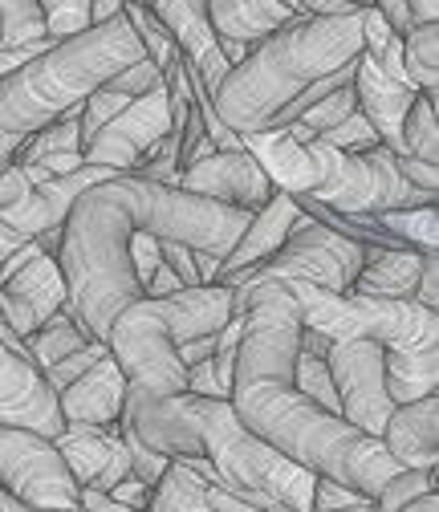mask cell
I'll return each mask as SVG.
<instances>
[{"label": "cell", "instance_id": "cell-1", "mask_svg": "<svg viewBox=\"0 0 439 512\" xmlns=\"http://www.w3.org/2000/svg\"><path fill=\"white\" fill-rule=\"evenodd\" d=\"M248 220L253 212L244 208L192 196V191L147 179L139 171H114L90 183L61 224L57 265L66 277V305L90 338L106 342L114 317L147 297L131 269L135 232H151L224 261Z\"/></svg>", "mask_w": 439, "mask_h": 512}, {"label": "cell", "instance_id": "cell-2", "mask_svg": "<svg viewBox=\"0 0 439 512\" xmlns=\"http://www.w3.org/2000/svg\"><path fill=\"white\" fill-rule=\"evenodd\" d=\"M236 313H244V330L228 387L232 415L285 460L374 500L399 464L387 456L383 439L358 431L293 387V358L301 342L293 293L281 281L236 289Z\"/></svg>", "mask_w": 439, "mask_h": 512}, {"label": "cell", "instance_id": "cell-3", "mask_svg": "<svg viewBox=\"0 0 439 512\" xmlns=\"http://www.w3.org/2000/svg\"><path fill=\"white\" fill-rule=\"evenodd\" d=\"M362 53V9L313 17L301 13L261 37L220 78L208 106L236 135L269 131V122L313 82L350 66Z\"/></svg>", "mask_w": 439, "mask_h": 512}, {"label": "cell", "instance_id": "cell-4", "mask_svg": "<svg viewBox=\"0 0 439 512\" xmlns=\"http://www.w3.org/2000/svg\"><path fill=\"white\" fill-rule=\"evenodd\" d=\"M147 57L127 13L102 25H90L78 37L53 41L25 66L0 74V175L17 159V151L41 135L49 122L82 106L106 78Z\"/></svg>", "mask_w": 439, "mask_h": 512}, {"label": "cell", "instance_id": "cell-5", "mask_svg": "<svg viewBox=\"0 0 439 512\" xmlns=\"http://www.w3.org/2000/svg\"><path fill=\"white\" fill-rule=\"evenodd\" d=\"M301 313L305 330H318L330 342L370 338L387 358V395L391 403H411L439 391V309L387 297L330 293L309 281H281Z\"/></svg>", "mask_w": 439, "mask_h": 512}, {"label": "cell", "instance_id": "cell-6", "mask_svg": "<svg viewBox=\"0 0 439 512\" xmlns=\"http://www.w3.org/2000/svg\"><path fill=\"white\" fill-rule=\"evenodd\" d=\"M187 407H192L204 456L216 468L220 484H228L232 492H240L265 512H309L313 480H318L309 468L285 460L277 447L257 439L232 415L228 399L187 395Z\"/></svg>", "mask_w": 439, "mask_h": 512}, {"label": "cell", "instance_id": "cell-7", "mask_svg": "<svg viewBox=\"0 0 439 512\" xmlns=\"http://www.w3.org/2000/svg\"><path fill=\"white\" fill-rule=\"evenodd\" d=\"M305 147L313 155V167H318L313 191H305V196L334 212L379 216L387 208H415V204L439 200V191H423L399 175L395 155L383 143L370 151H338V147H326L322 139H309Z\"/></svg>", "mask_w": 439, "mask_h": 512}, {"label": "cell", "instance_id": "cell-8", "mask_svg": "<svg viewBox=\"0 0 439 512\" xmlns=\"http://www.w3.org/2000/svg\"><path fill=\"white\" fill-rule=\"evenodd\" d=\"M362 252H366V244H358V240L334 232L330 224L301 212L293 220L285 244L261 269L248 273L236 289H253V285H265V281H309V285L330 289V293H350V285L358 277V265H362Z\"/></svg>", "mask_w": 439, "mask_h": 512}, {"label": "cell", "instance_id": "cell-9", "mask_svg": "<svg viewBox=\"0 0 439 512\" xmlns=\"http://www.w3.org/2000/svg\"><path fill=\"white\" fill-rule=\"evenodd\" d=\"M0 488L33 512H78L82 484L49 435L0 427Z\"/></svg>", "mask_w": 439, "mask_h": 512}, {"label": "cell", "instance_id": "cell-10", "mask_svg": "<svg viewBox=\"0 0 439 512\" xmlns=\"http://www.w3.org/2000/svg\"><path fill=\"white\" fill-rule=\"evenodd\" d=\"M326 366H330L334 391H338V403H342V419L379 439L391 411H395V403L387 395L383 346L370 342V338H342V342L330 346Z\"/></svg>", "mask_w": 439, "mask_h": 512}, {"label": "cell", "instance_id": "cell-11", "mask_svg": "<svg viewBox=\"0 0 439 512\" xmlns=\"http://www.w3.org/2000/svg\"><path fill=\"white\" fill-rule=\"evenodd\" d=\"M171 131H175L171 94H167V82H159L147 94H139V98H131L127 106H122L82 147V159L98 163V167H110V171H135Z\"/></svg>", "mask_w": 439, "mask_h": 512}, {"label": "cell", "instance_id": "cell-12", "mask_svg": "<svg viewBox=\"0 0 439 512\" xmlns=\"http://www.w3.org/2000/svg\"><path fill=\"white\" fill-rule=\"evenodd\" d=\"M61 305H66V277H61L57 256L41 252L37 240L21 244L0 265V317L17 338H25Z\"/></svg>", "mask_w": 439, "mask_h": 512}, {"label": "cell", "instance_id": "cell-13", "mask_svg": "<svg viewBox=\"0 0 439 512\" xmlns=\"http://www.w3.org/2000/svg\"><path fill=\"white\" fill-rule=\"evenodd\" d=\"M0 427H25L49 439L66 431L45 370L25 354L21 338H0Z\"/></svg>", "mask_w": 439, "mask_h": 512}, {"label": "cell", "instance_id": "cell-14", "mask_svg": "<svg viewBox=\"0 0 439 512\" xmlns=\"http://www.w3.org/2000/svg\"><path fill=\"white\" fill-rule=\"evenodd\" d=\"M175 187L192 191V196H204V200H220L228 208H244V212H257L277 196V187L265 175V167L244 147L212 151V155H204L196 163H187L175 175Z\"/></svg>", "mask_w": 439, "mask_h": 512}, {"label": "cell", "instance_id": "cell-15", "mask_svg": "<svg viewBox=\"0 0 439 512\" xmlns=\"http://www.w3.org/2000/svg\"><path fill=\"white\" fill-rule=\"evenodd\" d=\"M139 5L167 29V37L175 41L179 57L187 61V74H192V86L196 94L212 98V90L220 86V78L232 70L224 53H220V41L216 33L208 29L204 13L192 5V0H139Z\"/></svg>", "mask_w": 439, "mask_h": 512}, {"label": "cell", "instance_id": "cell-16", "mask_svg": "<svg viewBox=\"0 0 439 512\" xmlns=\"http://www.w3.org/2000/svg\"><path fill=\"white\" fill-rule=\"evenodd\" d=\"M297 216H301V208L293 204L289 191H277V196H273L265 208H257L253 220H248V228L240 232V240L232 244V252L220 261V277H216V285L236 289L248 273L261 269L269 256L285 244V236H289V228H293Z\"/></svg>", "mask_w": 439, "mask_h": 512}, {"label": "cell", "instance_id": "cell-17", "mask_svg": "<svg viewBox=\"0 0 439 512\" xmlns=\"http://www.w3.org/2000/svg\"><path fill=\"white\" fill-rule=\"evenodd\" d=\"M415 86L411 82H399L391 74H383L366 53H358L354 61V98H358V110L366 114V122L374 126L379 143L391 151V155H403V118L415 102Z\"/></svg>", "mask_w": 439, "mask_h": 512}, {"label": "cell", "instance_id": "cell-18", "mask_svg": "<svg viewBox=\"0 0 439 512\" xmlns=\"http://www.w3.org/2000/svg\"><path fill=\"white\" fill-rule=\"evenodd\" d=\"M122 403H127V378H122L110 350L57 395V411L66 427H114Z\"/></svg>", "mask_w": 439, "mask_h": 512}, {"label": "cell", "instance_id": "cell-19", "mask_svg": "<svg viewBox=\"0 0 439 512\" xmlns=\"http://www.w3.org/2000/svg\"><path fill=\"white\" fill-rule=\"evenodd\" d=\"M383 447L399 468L415 472H435L439 460V395H423L411 403H395L387 427H383Z\"/></svg>", "mask_w": 439, "mask_h": 512}, {"label": "cell", "instance_id": "cell-20", "mask_svg": "<svg viewBox=\"0 0 439 512\" xmlns=\"http://www.w3.org/2000/svg\"><path fill=\"white\" fill-rule=\"evenodd\" d=\"M419 269H423V252H415L407 244H366L350 293L411 301L419 289Z\"/></svg>", "mask_w": 439, "mask_h": 512}, {"label": "cell", "instance_id": "cell-21", "mask_svg": "<svg viewBox=\"0 0 439 512\" xmlns=\"http://www.w3.org/2000/svg\"><path fill=\"white\" fill-rule=\"evenodd\" d=\"M244 151L253 155L265 175L273 179L277 191H289V196H305L313 191V179H318V167H313V155L305 143H297L285 126L277 131H253V135H240Z\"/></svg>", "mask_w": 439, "mask_h": 512}, {"label": "cell", "instance_id": "cell-22", "mask_svg": "<svg viewBox=\"0 0 439 512\" xmlns=\"http://www.w3.org/2000/svg\"><path fill=\"white\" fill-rule=\"evenodd\" d=\"M204 17L216 37L257 45L261 37H269L273 29H281L301 13L285 5V0H204Z\"/></svg>", "mask_w": 439, "mask_h": 512}, {"label": "cell", "instance_id": "cell-23", "mask_svg": "<svg viewBox=\"0 0 439 512\" xmlns=\"http://www.w3.org/2000/svg\"><path fill=\"white\" fill-rule=\"evenodd\" d=\"M53 443H57V452L66 456V464L82 488H90L106 472V464L122 447L118 427H66Z\"/></svg>", "mask_w": 439, "mask_h": 512}, {"label": "cell", "instance_id": "cell-24", "mask_svg": "<svg viewBox=\"0 0 439 512\" xmlns=\"http://www.w3.org/2000/svg\"><path fill=\"white\" fill-rule=\"evenodd\" d=\"M147 512H212L208 504V480L183 460H171L163 476L151 484Z\"/></svg>", "mask_w": 439, "mask_h": 512}, {"label": "cell", "instance_id": "cell-25", "mask_svg": "<svg viewBox=\"0 0 439 512\" xmlns=\"http://www.w3.org/2000/svg\"><path fill=\"white\" fill-rule=\"evenodd\" d=\"M21 342H25V354L45 370V366L61 362L66 354H74V350H82V346H90V342H98V338H90V334L82 330V322L70 313V305H61L53 317H45V322H41L33 334H25Z\"/></svg>", "mask_w": 439, "mask_h": 512}, {"label": "cell", "instance_id": "cell-26", "mask_svg": "<svg viewBox=\"0 0 439 512\" xmlns=\"http://www.w3.org/2000/svg\"><path fill=\"white\" fill-rule=\"evenodd\" d=\"M391 240L415 248V252H435L439 248V208L435 204H415V208H387L374 216Z\"/></svg>", "mask_w": 439, "mask_h": 512}, {"label": "cell", "instance_id": "cell-27", "mask_svg": "<svg viewBox=\"0 0 439 512\" xmlns=\"http://www.w3.org/2000/svg\"><path fill=\"white\" fill-rule=\"evenodd\" d=\"M403 74L415 90L439 86V21H415L403 33Z\"/></svg>", "mask_w": 439, "mask_h": 512}, {"label": "cell", "instance_id": "cell-28", "mask_svg": "<svg viewBox=\"0 0 439 512\" xmlns=\"http://www.w3.org/2000/svg\"><path fill=\"white\" fill-rule=\"evenodd\" d=\"M362 53L383 74L407 82V74H403V33L379 9H362Z\"/></svg>", "mask_w": 439, "mask_h": 512}, {"label": "cell", "instance_id": "cell-29", "mask_svg": "<svg viewBox=\"0 0 439 512\" xmlns=\"http://www.w3.org/2000/svg\"><path fill=\"white\" fill-rule=\"evenodd\" d=\"M403 155L439 167V122H435V94L419 90L407 118H403Z\"/></svg>", "mask_w": 439, "mask_h": 512}, {"label": "cell", "instance_id": "cell-30", "mask_svg": "<svg viewBox=\"0 0 439 512\" xmlns=\"http://www.w3.org/2000/svg\"><path fill=\"white\" fill-rule=\"evenodd\" d=\"M33 41H53L37 0H0V49H21Z\"/></svg>", "mask_w": 439, "mask_h": 512}, {"label": "cell", "instance_id": "cell-31", "mask_svg": "<svg viewBox=\"0 0 439 512\" xmlns=\"http://www.w3.org/2000/svg\"><path fill=\"white\" fill-rule=\"evenodd\" d=\"M293 387H297L305 399H313L318 407L342 415V403H338V391H334V378H330L326 358L305 354L301 346H297V358H293Z\"/></svg>", "mask_w": 439, "mask_h": 512}, {"label": "cell", "instance_id": "cell-32", "mask_svg": "<svg viewBox=\"0 0 439 512\" xmlns=\"http://www.w3.org/2000/svg\"><path fill=\"white\" fill-rule=\"evenodd\" d=\"M122 13H127V21H131V29L139 33V41H143V53L155 61V70L159 74H167L175 61H179V49H175V41L167 37V29L139 5V0H122Z\"/></svg>", "mask_w": 439, "mask_h": 512}, {"label": "cell", "instance_id": "cell-33", "mask_svg": "<svg viewBox=\"0 0 439 512\" xmlns=\"http://www.w3.org/2000/svg\"><path fill=\"white\" fill-rule=\"evenodd\" d=\"M41 13H45V33L53 41H66V37H78L86 33L94 21H90V5L94 0H37Z\"/></svg>", "mask_w": 439, "mask_h": 512}, {"label": "cell", "instance_id": "cell-34", "mask_svg": "<svg viewBox=\"0 0 439 512\" xmlns=\"http://www.w3.org/2000/svg\"><path fill=\"white\" fill-rule=\"evenodd\" d=\"M423 492H435V472H415V468H399L383 492L374 496V512H399L403 504H411L415 496Z\"/></svg>", "mask_w": 439, "mask_h": 512}, {"label": "cell", "instance_id": "cell-35", "mask_svg": "<svg viewBox=\"0 0 439 512\" xmlns=\"http://www.w3.org/2000/svg\"><path fill=\"white\" fill-rule=\"evenodd\" d=\"M354 110H358V98H354V82H350V86H338L334 94L318 98V102H313L297 122L305 126V131L322 135V131H330V126H338L342 118H350Z\"/></svg>", "mask_w": 439, "mask_h": 512}, {"label": "cell", "instance_id": "cell-36", "mask_svg": "<svg viewBox=\"0 0 439 512\" xmlns=\"http://www.w3.org/2000/svg\"><path fill=\"white\" fill-rule=\"evenodd\" d=\"M127 102H131L127 94H118V90H110V86L102 82V86L82 102V110H78V139H82V147H86V143H90V139H94L102 126H106L122 106H127Z\"/></svg>", "mask_w": 439, "mask_h": 512}, {"label": "cell", "instance_id": "cell-37", "mask_svg": "<svg viewBox=\"0 0 439 512\" xmlns=\"http://www.w3.org/2000/svg\"><path fill=\"white\" fill-rule=\"evenodd\" d=\"M326 147H338V151H370L379 147V135H374V126L366 122L362 110H354L350 118H342L338 126H330V131L318 135Z\"/></svg>", "mask_w": 439, "mask_h": 512}, {"label": "cell", "instance_id": "cell-38", "mask_svg": "<svg viewBox=\"0 0 439 512\" xmlns=\"http://www.w3.org/2000/svg\"><path fill=\"white\" fill-rule=\"evenodd\" d=\"M102 354H106V342H90V346H82V350L66 354L61 362L45 366V382H49V391H53V395H61V391H66L78 374H86V370H90V366H94Z\"/></svg>", "mask_w": 439, "mask_h": 512}, {"label": "cell", "instance_id": "cell-39", "mask_svg": "<svg viewBox=\"0 0 439 512\" xmlns=\"http://www.w3.org/2000/svg\"><path fill=\"white\" fill-rule=\"evenodd\" d=\"M370 496H362V492H354V488H346V484H338V480H330V476H318L313 480V504H309V512H334V508H354V504H366Z\"/></svg>", "mask_w": 439, "mask_h": 512}, {"label": "cell", "instance_id": "cell-40", "mask_svg": "<svg viewBox=\"0 0 439 512\" xmlns=\"http://www.w3.org/2000/svg\"><path fill=\"white\" fill-rule=\"evenodd\" d=\"M163 265V256H159V236L151 232H135L131 236V269L139 277V285L147 289V281L155 277V269Z\"/></svg>", "mask_w": 439, "mask_h": 512}, {"label": "cell", "instance_id": "cell-41", "mask_svg": "<svg viewBox=\"0 0 439 512\" xmlns=\"http://www.w3.org/2000/svg\"><path fill=\"white\" fill-rule=\"evenodd\" d=\"M159 256H163V265L192 289L200 285V269H196V248H187V244H175V240H159Z\"/></svg>", "mask_w": 439, "mask_h": 512}, {"label": "cell", "instance_id": "cell-42", "mask_svg": "<svg viewBox=\"0 0 439 512\" xmlns=\"http://www.w3.org/2000/svg\"><path fill=\"white\" fill-rule=\"evenodd\" d=\"M415 301L427 305V309H439V256H435V252H423V269H419Z\"/></svg>", "mask_w": 439, "mask_h": 512}, {"label": "cell", "instance_id": "cell-43", "mask_svg": "<svg viewBox=\"0 0 439 512\" xmlns=\"http://www.w3.org/2000/svg\"><path fill=\"white\" fill-rule=\"evenodd\" d=\"M395 167H399V175L411 179L415 187L439 191V167H435V163H423V159H411V155H395Z\"/></svg>", "mask_w": 439, "mask_h": 512}, {"label": "cell", "instance_id": "cell-44", "mask_svg": "<svg viewBox=\"0 0 439 512\" xmlns=\"http://www.w3.org/2000/svg\"><path fill=\"white\" fill-rule=\"evenodd\" d=\"M208 504H212V512H265V508H257L253 500H244L240 492H232L228 484H208Z\"/></svg>", "mask_w": 439, "mask_h": 512}, {"label": "cell", "instance_id": "cell-45", "mask_svg": "<svg viewBox=\"0 0 439 512\" xmlns=\"http://www.w3.org/2000/svg\"><path fill=\"white\" fill-rule=\"evenodd\" d=\"M297 13H313V17H330V13H358L370 9V0H293Z\"/></svg>", "mask_w": 439, "mask_h": 512}, {"label": "cell", "instance_id": "cell-46", "mask_svg": "<svg viewBox=\"0 0 439 512\" xmlns=\"http://www.w3.org/2000/svg\"><path fill=\"white\" fill-rule=\"evenodd\" d=\"M82 512H147V508H131V504H122L98 488H82Z\"/></svg>", "mask_w": 439, "mask_h": 512}, {"label": "cell", "instance_id": "cell-47", "mask_svg": "<svg viewBox=\"0 0 439 512\" xmlns=\"http://www.w3.org/2000/svg\"><path fill=\"white\" fill-rule=\"evenodd\" d=\"M110 496H114V500H122V504H131V508H147V496H151V488H147L143 480L127 476V480H118V484L110 488Z\"/></svg>", "mask_w": 439, "mask_h": 512}, {"label": "cell", "instance_id": "cell-48", "mask_svg": "<svg viewBox=\"0 0 439 512\" xmlns=\"http://www.w3.org/2000/svg\"><path fill=\"white\" fill-rule=\"evenodd\" d=\"M179 289H187V285H183V281H179V277H175L167 265H159V269H155V277L147 281V289H143V293H147V297H167V293H179Z\"/></svg>", "mask_w": 439, "mask_h": 512}, {"label": "cell", "instance_id": "cell-49", "mask_svg": "<svg viewBox=\"0 0 439 512\" xmlns=\"http://www.w3.org/2000/svg\"><path fill=\"white\" fill-rule=\"evenodd\" d=\"M370 9H379L399 33H407L411 29V13H407V5H403V0H370Z\"/></svg>", "mask_w": 439, "mask_h": 512}, {"label": "cell", "instance_id": "cell-50", "mask_svg": "<svg viewBox=\"0 0 439 512\" xmlns=\"http://www.w3.org/2000/svg\"><path fill=\"white\" fill-rule=\"evenodd\" d=\"M21 244H29V240H25V236H21V232H17V228H13L5 216H0V265H5V261H9V256H13Z\"/></svg>", "mask_w": 439, "mask_h": 512}, {"label": "cell", "instance_id": "cell-51", "mask_svg": "<svg viewBox=\"0 0 439 512\" xmlns=\"http://www.w3.org/2000/svg\"><path fill=\"white\" fill-rule=\"evenodd\" d=\"M297 346H301L305 354H318V358H326L334 342H330L326 334H318V330H305V326H301V342H297Z\"/></svg>", "mask_w": 439, "mask_h": 512}, {"label": "cell", "instance_id": "cell-52", "mask_svg": "<svg viewBox=\"0 0 439 512\" xmlns=\"http://www.w3.org/2000/svg\"><path fill=\"white\" fill-rule=\"evenodd\" d=\"M407 13H411V25L415 21H439V0H403Z\"/></svg>", "mask_w": 439, "mask_h": 512}, {"label": "cell", "instance_id": "cell-53", "mask_svg": "<svg viewBox=\"0 0 439 512\" xmlns=\"http://www.w3.org/2000/svg\"><path fill=\"white\" fill-rule=\"evenodd\" d=\"M118 13H122V0H94V5H90V21L94 25H102V21L118 17Z\"/></svg>", "mask_w": 439, "mask_h": 512}, {"label": "cell", "instance_id": "cell-54", "mask_svg": "<svg viewBox=\"0 0 439 512\" xmlns=\"http://www.w3.org/2000/svg\"><path fill=\"white\" fill-rule=\"evenodd\" d=\"M0 512H25V504L17 496H9L5 488H0Z\"/></svg>", "mask_w": 439, "mask_h": 512}, {"label": "cell", "instance_id": "cell-55", "mask_svg": "<svg viewBox=\"0 0 439 512\" xmlns=\"http://www.w3.org/2000/svg\"><path fill=\"white\" fill-rule=\"evenodd\" d=\"M334 512H374V500H366V504H354V508H334Z\"/></svg>", "mask_w": 439, "mask_h": 512}, {"label": "cell", "instance_id": "cell-56", "mask_svg": "<svg viewBox=\"0 0 439 512\" xmlns=\"http://www.w3.org/2000/svg\"><path fill=\"white\" fill-rule=\"evenodd\" d=\"M285 5H293V0H285ZM293 9H297V5H293Z\"/></svg>", "mask_w": 439, "mask_h": 512}, {"label": "cell", "instance_id": "cell-57", "mask_svg": "<svg viewBox=\"0 0 439 512\" xmlns=\"http://www.w3.org/2000/svg\"><path fill=\"white\" fill-rule=\"evenodd\" d=\"M25 512H33V508H25Z\"/></svg>", "mask_w": 439, "mask_h": 512}, {"label": "cell", "instance_id": "cell-58", "mask_svg": "<svg viewBox=\"0 0 439 512\" xmlns=\"http://www.w3.org/2000/svg\"><path fill=\"white\" fill-rule=\"evenodd\" d=\"M78 512H82V508H78Z\"/></svg>", "mask_w": 439, "mask_h": 512}]
</instances>
